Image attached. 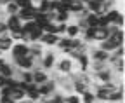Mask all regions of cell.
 Listing matches in <instances>:
<instances>
[{
	"mask_svg": "<svg viewBox=\"0 0 125 103\" xmlns=\"http://www.w3.org/2000/svg\"><path fill=\"white\" fill-rule=\"evenodd\" d=\"M89 66H90V58L89 54H80L75 60V70L76 72H89Z\"/></svg>",
	"mask_w": 125,
	"mask_h": 103,
	"instance_id": "7",
	"label": "cell"
},
{
	"mask_svg": "<svg viewBox=\"0 0 125 103\" xmlns=\"http://www.w3.org/2000/svg\"><path fill=\"white\" fill-rule=\"evenodd\" d=\"M66 5H68V12L71 14V18L76 16L78 12H82V11L85 9V4L82 2V0H70Z\"/></svg>",
	"mask_w": 125,
	"mask_h": 103,
	"instance_id": "11",
	"label": "cell"
},
{
	"mask_svg": "<svg viewBox=\"0 0 125 103\" xmlns=\"http://www.w3.org/2000/svg\"><path fill=\"white\" fill-rule=\"evenodd\" d=\"M64 103H82L80 101V96L71 93V94H64Z\"/></svg>",
	"mask_w": 125,
	"mask_h": 103,
	"instance_id": "27",
	"label": "cell"
},
{
	"mask_svg": "<svg viewBox=\"0 0 125 103\" xmlns=\"http://www.w3.org/2000/svg\"><path fill=\"white\" fill-rule=\"evenodd\" d=\"M24 87H26V86H24ZM24 87L18 86V87H14V89H10V93H9V98H10L12 101H23V100H26Z\"/></svg>",
	"mask_w": 125,
	"mask_h": 103,
	"instance_id": "13",
	"label": "cell"
},
{
	"mask_svg": "<svg viewBox=\"0 0 125 103\" xmlns=\"http://www.w3.org/2000/svg\"><path fill=\"white\" fill-rule=\"evenodd\" d=\"M9 63V60H7V58L5 56H0V68H2V66H5Z\"/></svg>",
	"mask_w": 125,
	"mask_h": 103,
	"instance_id": "30",
	"label": "cell"
},
{
	"mask_svg": "<svg viewBox=\"0 0 125 103\" xmlns=\"http://www.w3.org/2000/svg\"><path fill=\"white\" fill-rule=\"evenodd\" d=\"M120 14H122V11H120V9H116V7H113L111 11H108V12L104 14V16L108 18L109 25H115V23H116V19H118V16H120Z\"/></svg>",
	"mask_w": 125,
	"mask_h": 103,
	"instance_id": "20",
	"label": "cell"
},
{
	"mask_svg": "<svg viewBox=\"0 0 125 103\" xmlns=\"http://www.w3.org/2000/svg\"><path fill=\"white\" fill-rule=\"evenodd\" d=\"M96 103H111V101H96Z\"/></svg>",
	"mask_w": 125,
	"mask_h": 103,
	"instance_id": "34",
	"label": "cell"
},
{
	"mask_svg": "<svg viewBox=\"0 0 125 103\" xmlns=\"http://www.w3.org/2000/svg\"><path fill=\"white\" fill-rule=\"evenodd\" d=\"M5 26H7V32H16V30H21L23 21L18 16H5Z\"/></svg>",
	"mask_w": 125,
	"mask_h": 103,
	"instance_id": "9",
	"label": "cell"
},
{
	"mask_svg": "<svg viewBox=\"0 0 125 103\" xmlns=\"http://www.w3.org/2000/svg\"><path fill=\"white\" fill-rule=\"evenodd\" d=\"M57 91V84L49 79V80H45L43 84H38V94H40V100L42 98H49L51 94H54Z\"/></svg>",
	"mask_w": 125,
	"mask_h": 103,
	"instance_id": "4",
	"label": "cell"
},
{
	"mask_svg": "<svg viewBox=\"0 0 125 103\" xmlns=\"http://www.w3.org/2000/svg\"><path fill=\"white\" fill-rule=\"evenodd\" d=\"M0 11H2V4H0Z\"/></svg>",
	"mask_w": 125,
	"mask_h": 103,
	"instance_id": "36",
	"label": "cell"
},
{
	"mask_svg": "<svg viewBox=\"0 0 125 103\" xmlns=\"http://www.w3.org/2000/svg\"><path fill=\"white\" fill-rule=\"evenodd\" d=\"M97 19H99V16H97V14L89 12V14H87V18H85L87 26H89V28H97Z\"/></svg>",
	"mask_w": 125,
	"mask_h": 103,
	"instance_id": "24",
	"label": "cell"
},
{
	"mask_svg": "<svg viewBox=\"0 0 125 103\" xmlns=\"http://www.w3.org/2000/svg\"><path fill=\"white\" fill-rule=\"evenodd\" d=\"M0 56H4V52H2V51H0Z\"/></svg>",
	"mask_w": 125,
	"mask_h": 103,
	"instance_id": "35",
	"label": "cell"
},
{
	"mask_svg": "<svg viewBox=\"0 0 125 103\" xmlns=\"http://www.w3.org/2000/svg\"><path fill=\"white\" fill-rule=\"evenodd\" d=\"M66 25H68V23H56V35H59V37H64Z\"/></svg>",
	"mask_w": 125,
	"mask_h": 103,
	"instance_id": "29",
	"label": "cell"
},
{
	"mask_svg": "<svg viewBox=\"0 0 125 103\" xmlns=\"http://www.w3.org/2000/svg\"><path fill=\"white\" fill-rule=\"evenodd\" d=\"M59 2H61V4H68V2H70V0H59Z\"/></svg>",
	"mask_w": 125,
	"mask_h": 103,
	"instance_id": "33",
	"label": "cell"
},
{
	"mask_svg": "<svg viewBox=\"0 0 125 103\" xmlns=\"http://www.w3.org/2000/svg\"><path fill=\"white\" fill-rule=\"evenodd\" d=\"M12 44H14V40L10 39V35L5 37V39H0V51H2V52H9L10 47H12Z\"/></svg>",
	"mask_w": 125,
	"mask_h": 103,
	"instance_id": "21",
	"label": "cell"
},
{
	"mask_svg": "<svg viewBox=\"0 0 125 103\" xmlns=\"http://www.w3.org/2000/svg\"><path fill=\"white\" fill-rule=\"evenodd\" d=\"M109 37V33H108V28H96L94 30V42H103V40H106Z\"/></svg>",
	"mask_w": 125,
	"mask_h": 103,
	"instance_id": "17",
	"label": "cell"
},
{
	"mask_svg": "<svg viewBox=\"0 0 125 103\" xmlns=\"http://www.w3.org/2000/svg\"><path fill=\"white\" fill-rule=\"evenodd\" d=\"M2 32H7V26H5L4 19H0V33H2Z\"/></svg>",
	"mask_w": 125,
	"mask_h": 103,
	"instance_id": "31",
	"label": "cell"
},
{
	"mask_svg": "<svg viewBox=\"0 0 125 103\" xmlns=\"http://www.w3.org/2000/svg\"><path fill=\"white\" fill-rule=\"evenodd\" d=\"M31 73H33V82L38 86V84H43L45 80H49L51 79V72H45L42 70L40 66H35L33 70H31Z\"/></svg>",
	"mask_w": 125,
	"mask_h": 103,
	"instance_id": "6",
	"label": "cell"
},
{
	"mask_svg": "<svg viewBox=\"0 0 125 103\" xmlns=\"http://www.w3.org/2000/svg\"><path fill=\"white\" fill-rule=\"evenodd\" d=\"M80 28L76 26V23H68L66 25V32H64V37H68V39H78L80 37Z\"/></svg>",
	"mask_w": 125,
	"mask_h": 103,
	"instance_id": "14",
	"label": "cell"
},
{
	"mask_svg": "<svg viewBox=\"0 0 125 103\" xmlns=\"http://www.w3.org/2000/svg\"><path fill=\"white\" fill-rule=\"evenodd\" d=\"M47 2H51V0H47Z\"/></svg>",
	"mask_w": 125,
	"mask_h": 103,
	"instance_id": "38",
	"label": "cell"
},
{
	"mask_svg": "<svg viewBox=\"0 0 125 103\" xmlns=\"http://www.w3.org/2000/svg\"><path fill=\"white\" fill-rule=\"evenodd\" d=\"M37 12H38V11H37L35 7H24V9H19L16 16H18V18L24 23V21H31V19H35Z\"/></svg>",
	"mask_w": 125,
	"mask_h": 103,
	"instance_id": "8",
	"label": "cell"
},
{
	"mask_svg": "<svg viewBox=\"0 0 125 103\" xmlns=\"http://www.w3.org/2000/svg\"><path fill=\"white\" fill-rule=\"evenodd\" d=\"M97 47H99V49H103V51H106V52H109V54H111V52H113V51H115V49H116L118 46H116V44H115V42H113L111 39L108 37L106 40L99 42V46H97Z\"/></svg>",
	"mask_w": 125,
	"mask_h": 103,
	"instance_id": "15",
	"label": "cell"
},
{
	"mask_svg": "<svg viewBox=\"0 0 125 103\" xmlns=\"http://www.w3.org/2000/svg\"><path fill=\"white\" fill-rule=\"evenodd\" d=\"M2 87H5V77L0 75V89H2Z\"/></svg>",
	"mask_w": 125,
	"mask_h": 103,
	"instance_id": "32",
	"label": "cell"
},
{
	"mask_svg": "<svg viewBox=\"0 0 125 103\" xmlns=\"http://www.w3.org/2000/svg\"><path fill=\"white\" fill-rule=\"evenodd\" d=\"M42 32L43 33H56V23H45L42 26Z\"/></svg>",
	"mask_w": 125,
	"mask_h": 103,
	"instance_id": "28",
	"label": "cell"
},
{
	"mask_svg": "<svg viewBox=\"0 0 125 103\" xmlns=\"http://www.w3.org/2000/svg\"><path fill=\"white\" fill-rule=\"evenodd\" d=\"M14 73H16V66L9 61L5 66H2L0 68V75L2 77H5V79H10V77H14Z\"/></svg>",
	"mask_w": 125,
	"mask_h": 103,
	"instance_id": "18",
	"label": "cell"
},
{
	"mask_svg": "<svg viewBox=\"0 0 125 103\" xmlns=\"http://www.w3.org/2000/svg\"><path fill=\"white\" fill-rule=\"evenodd\" d=\"M54 70H56L57 73H64V75H66V73H73V72H76V70H75V61L71 60V58H68V56L57 58Z\"/></svg>",
	"mask_w": 125,
	"mask_h": 103,
	"instance_id": "2",
	"label": "cell"
},
{
	"mask_svg": "<svg viewBox=\"0 0 125 103\" xmlns=\"http://www.w3.org/2000/svg\"><path fill=\"white\" fill-rule=\"evenodd\" d=\"M109 39H111L118 47H122V46H123V30H118V32L111 33V35H109Z\"/></svg>",
	"mask_w": 125,
	"mask_h": 103,
	"instance_id": "25",
	"label": "cell"
},
{
	"mask_svg": "<svg viewBox=\"0 0 125 103\" xmlns=\"http://www.w3.org/2000/svg\"><path fill=\"white\" fill-rule=\"evenodd\" d=\"M87 91H90V86L83 84V82H78V80H73V93L78 94V96H82L85 94Z\"/></svg>",
	"mask_w": 125,
	"mask_h": 103,
	"instance_id": "16",
	"label": "cell"
},
{
	"mask_svg": "<svg viewBox=\"0 0 125 103\" xmlns=\"http://www.w3.org/2000/svg\"><path fill=\"white\" fill-rule=\"evenodd\" d=\"M28 49H30L28 44H24V42H14L10 51H9L10 52V60L9 61H14V60H19V58L28 56Z\"/></svg>",
	"mask_w": 125,
	"mask_h": 103,
	"instance_id": "3",
	"label": "cell"
},
{
	"mask_svg": "<svg viewBox=\"0 0 125 103\" xmlns=\"http://www.w3.org/2000/svg\"><path fill=\"white\" fill-rule=\"evenodd\" d=\"M111 2H116V0H111Z\"/></svg>",
	"mask_w": 125,
	"mask_h": 103,
	"instance_id": "37",
	"label": "cell"
},
{
	"mask_svg": "<svg viewBox=\"0 0 125 103\" xmlns=\"http://www.w3.org/2000/svg\"><path fill=\"white\" fill-rule=\"evenodd\" d=\"M80 101H82V103H96V96H94L92 91H87L85 94L80 96Z\"/></svg>",
	"mask_w": 125,
	"mask_h": 103,
	"instance_id": "26",
	"label": "cell"
},
{
	"mask_svg": "<svg viewBox=\"0 0 125 103\" xmlns=\"http://www.w3.org/2000/svg\"><path fill=\"white\" fill-rule=\"evenodd\" d=\"M2 9H4V12H5V16H16V14H18V11H19V7L16 5L14 2H9V4L4 5Z\"/></svg>",
	"mask_w": 125,
	"mask_h": 103,
	"instance_id": "22",
	"label": "cell"
},
{
	"mask_svg": "<svg viewBox=\"0 0 125 103\" xmlns=\"http://www.w3.org/2000/svg\"><path fill=\"white\" fill-rule=\"evenodd\" d=\"M56 61H57V54H56L52 49H49V51H43L38 66H40L42 70H45V72H52L54 66H56Z\"/></svg>",
	"mask_w": 125,
	"mask_h": 103,
	"instance_id": "1",
	"label": "cell"
},
{
	"mask_svg": "<svg viewBox=\"0 0 125 103\" xmlns=\"http://www.w3.org/2000/svg\"><path fill=\"white\" fill-rule=\"evenodd\" d=\"M18 70H33L35 68V60L30 56H24V58H19V60H14L10 61Z\"/></svg>",
	"mask_w": 125,
	"mask_h": 103,
	"instance_id": "5",
	"label": "cell"
},
{
	"mask_svg": "<svg viewBox=\"0 0 125 103\" xmlns=\"http://www.w3.org/2000/svg\"><path fill=\"white\" fill-rule=\"evenodd\" d=\"M57 40H59V35H56V33H43L40 39V44L43 47H56Z\"/></svg>",
	"mask_w": 125,
	"mask_h": 103,
	"instance_id": "12",
	"label": "cell"
},
{
	"mask_svg": "<svg viewBox=\"0 0 125 103\" xmlns=\"http://www.w3.org/2000/svg\"><path fill=\"white\" fill-rule=\"evenodd\" d=\"M106 66H108V63H104V61H90L89 72H92V73H96V72H101V70H104Z\"/></svg>",
	"mask_w": 125,
	"mask_h": 103,
	"instance_id": "23",
	"label": "cell"
},
{
	"mask_svg": "<svg viewBox=\"0 0 125 103\" xmlns=\"http://www.w3.org/2000/svg\"><path fill=\"white\" fill-rule=\"evenodd\" d=\"M24 93H26V100L30 101H38L40 100V94H38V86L35 82H31L24 87Z\"/></svg>",
	"mask_w": 125,
	"mask_h": 103,
	"instance_id": "10",
	"label": "cell"
},
{
	"mask_svg": "<svg viewBox=\"0 0 125 103\" xmlns=\"http://www.w3.org/2000/svg\"><path fill=\"white\" fill-rule=\"evenodd\" d=\"M70 19H71V14L68 11H57L56 18H54V23H70Z\"/></svg>",
	"mask_w": 125,
	"mask_h": 103,
	"instance_id": "19",
	"label": "cell"
}]
</instances>
